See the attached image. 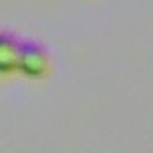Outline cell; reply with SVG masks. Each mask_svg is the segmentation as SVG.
Listing matches in <instances>:
<instances>
[{
	"instance_id": "cell-2",
	"label": "cell",
	"mask_w": 153,
	"mask_h": 153,
	"mask_svg": "<svg viewBox=\"0 0 153 153\" xmlns=\"http://www.w3.org/2000/svg\"><path fill=\"white\" fill-rule=\"evenodd\" d=\"M20 46L14 36L0 32V73H11L18 70L20 59Z\"/></svg>"
},
{
	"instance_id": "cell-1",
	"label": "cell",
	"mask_w": 153,
	"mask_h": 153,
	"mask_svg": "<svg viewBox=\"0 0 153 153\" xmlns=\"http://www.w3.org/2000/svg\"><path fill=\"white\" fill-rule=\"evenodd\" d=\"M18 70L27 76L38 78L48 71V55L45 48L38 43H22L20 46V59H18Z\"/></svg>"
}]
</instances>
